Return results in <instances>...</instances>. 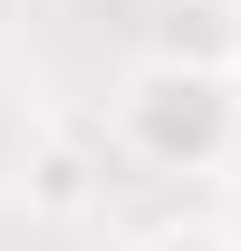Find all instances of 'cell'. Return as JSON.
Segmentation results:
<instances>
[{
    "label": "cell",
    "instance_id": "obj_1",
    "mask_svg": "<svg viewBox=\"0 0 241 251\" xmlns=\"http://www.w3.org/2000/svg\"><path fill=\"white\" fill-rule=\"evenodd\" d=\"M106 135L145 174H222L241 155V68L145 49L106 97Z\"/></svg>",
    "mask_w": 241,
    "mask_h": 251
},
{
    "label": "cell",
    "instance_id": "obj_2",
    "mask_svg": "<svg viewBox=\"0 0 241 251\" xmlns=\"http://www.w3.org/2000/svg\"><path fill=\"white\" fill-rule=\"evenodd\" d=\"M10 193L29 203V222H87V213H96V193H106V145H96V126L48 116L29 145H20Z\"/></svg>",
    "mask_w": 241,
    "mask_h": 251
},
{
    "label": "cell",
    "instance_id": "obj_3",
    "mask_svg": "<svg viewBox=\"0 0 241 251\" xmlns=\"http://www.w3.org/2000/svg\"><path fill=\"white\" fill-rule=\"evenodd\" d=\"M154 49L203 58V68H241V10H222V0H164V29H154Z\"/></svg>",
    "mask_w": 241,
    "mask_h": 251
},
{
    "label": "cell",
    "instance_id": "obj_4",
    "mask_svg": "<svg viewBox=\"0 0 241 251\" xmlns=\"http://www.w3.org/2000/svg\"><path fill=\"white\" fill-rule=\"evenodd\" d=\"M212 232H222V242H241V164L222 174V203H212Z\"/></svg>",
    "mask_w": 241,
    "mask_h": 251
},
{
    "label": "cell",
    "instance_id": "obj_5",
    "mask_svg": "<svg viewBox=\"0 0 241 251\" xmlns=\"http://www.w3.org/2000/svg\"><path fill=\"white\" fill-rule=\"evenodd\" d=\"M222 10H241V0H222Z\"/></svg>",
    "mask_w": 241,
    "mask_h": 251
}]
</instances>
